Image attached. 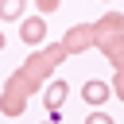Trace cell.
<instances>
[{
  "label": "cell",
  "mask_w": 124,
  "mask_h": 124,
  "mask_svg": "<svg viewBox=\"0 0 124 124\" xmlns=\"http://www.w3.org/2000/svg\"><path fill=\"white\" fill-rule=\"evenodd\" d=\"M62 58H70L66 46H62V43H50V46H39L23 66H16V70L8 74V81L0 85V112H4V116H23L31 93L43 89V81L54 74V66H58Z\"/></svg>",
  "instance_id": "6da1fadb"
},
{
  "label": "cell",
  "mask_w": 124,
  "mask_h": 124,
  "mask_svg": "<svg viewBox=\"0 0 124 124\" xmlns=\"http://www.w3.org/2000/svg\"><path fill=\"white\" fill-rule=\"evenodd\" d=\"M93 46L105 50L116 70H124V12H105L93 23Z\"/></svg>",
  "instance_id": "7a4b0ae2"
},
{
  "label": "cell",
  "mask_w": 124,
  "mask_h": 124,
  "mask_svg": "<svg viewBox=\"0 0 124 124\" xmlns=\"http://www.w3.org/2000/svg\"><path fill=\"white\" fill-rule=\"evenodd\" d=\"M62 46H66V54H81V50H89V46H93V23H78V27H70V31L62 35Z\"/></svg>",
  "instance_id": "3957f363"
},
{
  "label": "cell",
  "mask_w": 124,
  "mask_h": 124,
  "mask_svg": "<svg viewBox=\"0 0 124 124\" xmlns=\"http://www.w3.org/2000/svg\"><path fill=\"white\" fill-rule=\"evenodd\" d=\"M19 39H23L27 46H43V39H46V19H43V16H31V19H23V27H19Z\"/></svg>",
  "instance_id": "277c9868"
},
{
  "label": "cell",
  "mask_w": 124,
  "mask_h": 124,
  "mask_svg": "<svg viewBox=\"0 0 124 124\" xmlns=\"http://www.w3.org/2000/svg\"><path fill=\"white\" fill-rule=\"evenodd\" d=\"M81 97H85V105H89V108H97V105H105V101L112 97V89H108L105 81H97V78H89V81L81 85Z\"/></svg>",
  "instance_id": "5b68a950"
},
{
  "label": "cell",
  "mask_w": 124,
  "mask_h": 124,
  "mask_svg": "<svg viewBox=\"0 0 124 124\" xmlns=\"http://www.w3.org/2000/svg\"><path fill=\"white\" fill-rule=\"evenodd\" d=\"M66 93H70V85H66V78H58V81H50V85H46V93H43V105H46V108H62Z\"/></svg>",
  "instance_id": "8992f818"
},
{
  "label": "cell",
  "mask_w": 124,
  "mask_h": 124,
  "mask_svg": "<svg viewBox=\"0 0 124 124\" xmlns=\"http://www.w3.org/2000/svg\"><path fill=\"white\" fill-rule=\"evenodd\" d=\"M27 0H0V19H23Z\"/></svg>",
  "instance_id": "52a82bcc"
},
{
  "label": "cell",
  "mask_w": 124,
  "mask_h": 124,
  "mask_svg": "<svg viewBox=\"0 0 124 124\" xmlns=\"http://www.w3.org/2000/svg\"><path fill=\"white\" fill-rule=\"evenodd\" d=\"M35 8H39V16H50V12H58L62 8V0H31Z\"/></svg>",
  "instance_id": "ba28073f"
},
{
  "label": "cell",
  "mask_w": 124,
  "mask_h": 124,
  "mask_svg": "<svg viewBox=\"0 0 124 124\" xmlns=\"http://www.w3.org/2000/svg\"><path fill=\"white\" fill-rule=\"evenodd\" d=\"M108 89H112V97H116V101H124V70H116V78H112V85H108Z\"/></svg>",
  "instance_id": "9c48e42d"
},
{
  "label": "cell",
  "mask_w": 124,
  "mask_h": 124,
  "mask_svg": "<svg viewBox=\"0 0 124 124\" xmlns=\"http://www.w3.org/2000/svg\"><path fill=\"white\" fill-rule=\"evenodd\" d=\"M85 124H116V120H112L108 112H97V108H93V112L85 116Z\"/></svg>",
  "instance_id": "30bf717a"
},
{
  "label": "cell",
  "mask_w": 124,
  "mask_h": 124,
  "mask_svg": "<svg viewBox=\"0 0 124 124\" xmlns=\"http://www.w3.org/2000/svg\"><path fill=\"white\" fill-rule=\"evenodd\" d=\"M0 50H4V31H0Z\"/></svg>",
  "instance_id": "8fae6325"
},
{
  "label": "cell",
  "mask_w": 124,
  "mask_h": 124,
  "mask_svg": "<svg viewBox=\"0 0 124 124\" xmlns=\"http://www.w3.org/2000/svg\"><path fill=\"white\" fill-rule=\"evenodd\" d=\"M50 124H54V120H50Z\"/></svg>",
  "instance_id": "7c38bea8"
}]
</instances>
